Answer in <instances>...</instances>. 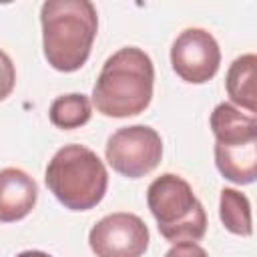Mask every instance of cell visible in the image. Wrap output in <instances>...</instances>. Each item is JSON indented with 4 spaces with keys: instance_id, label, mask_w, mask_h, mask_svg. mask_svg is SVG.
<instances>
[{
    "instance_id": "3",
    "label": "cell",
    "mask_w": 257,
    "mask_h": 257,
    "mask_svg": "<svg viewBox=\"0 0 257 257\" xmlns=\"http://www.w3.org/2000/svg\"><path fill=\"white\" fill-rule=\"evenodd\" d=\"M44 181L66 209L88 211L102 201L108 175L94 151L82 145H64L50 159Z\"/></svg>"
},
{
    "instance_id": "1",
    "label": "cell",
    "mask_w": 257,
    "mask_h": 257,
    "mask_svg": "<svg viewBox=\"0 0 257 257\" xmlns=\"http://www.w3.org/2000/svg\"><path fill=\"white\" fill-rule=\"evenodd\" d=\"M42 48L48 64L60 72L78 70L90 54L98 18L88 0H46L40 8Z\"/></svg>"
},
{
    "instance_id": "15",
    "label": "cell",
    "mask_w": 257,
    "mask_h": 257,
    "mask_svg": "<svg viewBox=\"0 0 257 257\" xmlns=\"http://www.w3.org/2000/svg\"><path fill=\"white\" fill-rule=\"evenodd\" d=\"M165 257H209L207 251L197 245L195 241H183V243H175L167 253Z\"/></svg>"
},
{
    "instance_id": "5",
    "label": "cell",
    "mask_w": 257,
    "mask_h": 257,
    "mask_svg": "<svg viewBox=\"0 0 257 257\" xmlns=\"http://www.w3.org/2000/svg\"><path fill=\"white\" fill-rule=\"evenodd\" d=\"M104 155L116 173L128 179H139L149 175L161 163L163 141L161 135L151 126H122L108 137Z\"/></svg>"
},
{
    "instance_id": "9",
    "label": "cell",
    "mask_w": 257,
    "mask_h": 257,
    "mask_svg": "<svg viewBox=\"0 0 257 257\" xmlns=\"http://www.w3.org/2000/svg\"><path fill=\"white\" fill-rule=\"evenodd\" d=\"M211 128L219 145H243L257 141V122L253 114H243L229 102H221L211 112Z\"/></svg>"
},
{
    "instance_id": "11",
    "label": "cell",
    "mask_w": 257,
    "mask_h": 257,
    "mask_svg": "<svg viewBox=\"0 0 257 257\" xmlns=\"http://www.w3.org/2000/svg\"><path fill=\"white\" fill-rule=\"evenodd\" d=\"M255 54H243L233 60L225 78L227 94L231 100L247 108L251 114L255 112Z\"/></svg>"
},
{
    "instance_id": "16",
    "label": "cell",
    "mask_w": 257,
    "mask_h": 257,
    "mask_svg": "<svg viewBox=\"0 0 257 257\" xmlns=\"http://www.w3.org/2000/svg\"><path fill=\"white\" fill-rule=\"evenodd\" d=\"M16 257H52V255H48V253H44V251H22V253H18Z\"/></svg>"
},
{
    "instance_id": "7",
    "label": "cell",
    "mask_w": 257,
    "mask_h": 257,
    "mask_svg": "<svg viewBox=\"0 0 257 257\" xmlns=\"http://www.w3.org/2000/svg\"><path fill=\"white\" fill-rule=\"evenodd\" d=\"M173 70L191 84L211 80L221 64V50L211 32L203 28L183 30L171 46Z\"/></svg>"
},
{
    "instance_id": "6",
    "label": "cell",
    "mask_w": 257,
    "mask_h": 257,
    "mask_svg": "<svg viewBox=\"0 0 257 257\" xmlns=\"http://www.w3.org/2000/svg\"><path fill=\"white\" fill-rule=\"evenodd\" d=\"M88 245L96 257H141L149 247V229L139 215L112 213L90 229Z\"/></svg>"
},
{
    "instance_id": "13",
    "label": "cell",
    "mask_w": 257,
    "mask_h": 257,
    "mask_svg": "<svg viewBox=\"0 0 257 257\" xmlns=\"http://www.w3.org/2000/svg\"><path fill=\"white\" fill-rule=\"evenodd\" d=\"M219 215L227 231L235 235H243V237L253 233L251 205L243 193L235 189H223L221 201H219Z\"/></svg>"
},
{
    "instance_id": "10",
    "label": "cell",
    "mask_w": 257,
    "mask_h": 257,
    "mask_svg": "<svg viewBox=\"0 0 257 257\" xmlns=\"http://www.w3.org/2000/svg\"><path fill=\"white\" fill-rule=\"evenodd\" d=\"M215 163L225 179L237 185L253 183L257 177V141L243 145L215 143Z\"/></svg>"
},
{
    "instance_id": "4",
    "label": "cell",
    "mask_w": 257,
    "mask_h": 257,
    "mask_svg": "<svg viewBox=\"0 0 257 257\" xmlns=\"http://www.w3.org/2000/svg\"><path fill=\"white\" fill-rule=\"evenodd\" d=\"M147 205L161 235L175 243L199 241L207 231V215L191 185L173 173L157 177L147 189Z\"/></svg>"
},
{
    "instance_id": "14",
    "label": "cell",
    "mask_w": 257,
    "mask_h": 257,
    "mask_svg": "<svg viewBox=\"0 0 257 257\" xmlns=\"http://www.w3.org/2000/svg\"><path fill=\"white\" fill-rule=\"evenodd\" d=\"M16 82V70L12 64V58L0 48V100L10 96Z\"/></svg>"
},
{
    "instance_id": "8",
    "label": "cell",
    "mask_w": 257,
    "mask_h": 257,
    "mask_svg": "<svg viewBox=\"0 0 257 257\" xmlns=\"http://www.w3.org/2000/svg\"><path fill=\"white\" fill-rule=\"evenodd\" d=\"M38 187L34 179L22 169H2L0 171V221L12 223L24 219L36 203Z\"/></svg>"
},
{
    "instance_id": "12",
    "label": "cell",
    "mask_w": 257,
    "mask_h": 257,
    "mask_svg": "<svg viewBox=\"0 0 257 257\" xmlns=\"http://www.w3.org/2000/svg\"><path fill=\"white\" fill-rule=\"evenodd\" d=\"M48 114H50V122L54 126L70 131V128H78V126L86 124L90 120L92 108H90L88 96L72 92V94H62V96L54 98Z\"/></svg>"
},
{
    "instance_id": "2",
    "label": "cell",
    "mask_w": 257,
    "mask_h": 257,
    "mask_svg": "<svg viewBox=\"0 0 257 257\" xmlns=\"http://www.w3.org/2000/svg\"><path fill=\"white\" fill-rule=\"evenodd\" d=\"M153 82L155 68L149 54L137 46H126L102 64L92 88V102L104 116H135L151 104Z\"/></svg>"
}]
</instances>
